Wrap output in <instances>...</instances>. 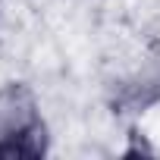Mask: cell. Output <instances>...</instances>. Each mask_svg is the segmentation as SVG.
<instances>
[{
  "mask_svg": "<svg viewBox=\"0 0 160 160\" xmlns=\"http://www.w3.org/2000/svg\"><path fill=\"white\" fill-rule=\"evenodd\" d=\"M44 151V126L28 91L10 85L0 91V157H32Z\"/></svg>",
  "mask_w": 160,
  "mask_h": 160,
  "instance_id": "cell-1",
  "label": "cell"
}]
</instances>
